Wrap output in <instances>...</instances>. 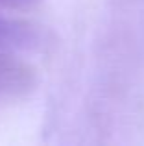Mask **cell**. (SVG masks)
<instances>
[{"instance_id":"1","label":"cell","mask_w":144,"mask_h":146,"mask_svg":"<svg viewBox=\"0 0 144 146\" xmlns=\"http://www.w3.org/2000/svg\"><path fill=\"white\" fill-rule=\"evenodd\" d=\"M33 87V67L17 56V50L0 44V107L28 96Z\"/></svg>"},{"instance_id":"2","label":"cell","mask_w":144,"mask_h":146,"mask_svg":"<svg viewBox=\"0 0 144 146\" xmlns=\"http://www.w3.org/2000/svg\"><path fill=\"white\" fill-rule=\"evenodd\" d=\"M43 0H0V11L4 13H28L35 9Z\"/></svg>"}]
</instances>
